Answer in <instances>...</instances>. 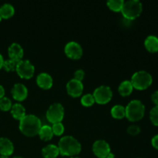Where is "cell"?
<instances>
[{
  "mask_svg": "<svg viewBox=\"0 0 158 158\" xmlns=\"http://www.w3.org/2000/svg\"><path fill=\"white\" fill-rule=\"evenodd\" d=\"M42 127L41 120L35 115H26L19 122V129L24 135L34 137L40 132Z\"/></svg>",
  "mask_w": 158,
  "mask_h": 158,
  "instance_id": "cell-1",
  "label": "cell"
},
{
  "mask_svg": "<svg viewBox=\"0 0 158 158\" xmlns=\"http://www.w3.org/2000/svg\"><path fill=\"white\" fill-rule=\"evenodd\" d=\"M60 154L63 156H76L81 151L80 142L71 136H66L60 139L58 144Z\"/></svg>",
  "mask_w": 158,
  "mask_h": 158,
  "instance_id": "cell-2",
  "label": "cell"
},
{
  "mask_svg": "<svg viewBox=\"0 0 158 158\" xmlns=\"http://www.w3.org/2000/svg\"><path fill=\"white\" fill-rule=\"evenodd\" d=\"M126 117L130 121H138L144 116L145 106L140 100H132L125 108Z\"/></svg>",
  "mask_w": 158,
  "mask_h": 158,
  "instance_id": "cell-3",
  "label": "cell"
},
{
  "mask_svg": "<svg viewBox=\"0 0 158 158\" xmlns=\"http://www.w3.org/2000/svg\"><path fill=\"white\" fill-rule=\"evenodd\" d=\"M143 6L142 3L138 0H130L123 3L121 9L124 19L128 20H134L137 19L142 12Z\"/></svg>",
  "mask_w": 158,
  "mask_h": 158,
  "instance_id": "cell-4",
  "label": "cell"
},
{
  "mask_svg": "<svg viewBox=\"0 0 158 158\" xmlns=\"http://www.w3.org/2000/svg\"><path fill=\"white\" fill-rule=\"evenodd\" d=\"M152 77L149 73L146 71H138L132 76L131 82L133 85V87L140 90H143L149 87L152 83Z\"/></svg>",
  "mask_w": 158,
  "mask_h": 158,
  "instance_id": "cell-5",
  "label": "cell"
},
{
  "mask_svg": "<svg viewBox=\"0 0 158 158\" xmlns=\"http://www.w3.org/2000/svg\"><path fill=\"white\" fill-rule=\"evenodd\" d=\"M64 117V108L62 104L55 103L51 105L46 112V118L51 123H61Z\"/></svg>",
  "mask_w": 158,
  "mask_h": 158,
  "instance_id": "cell-6",
  "label": "cell"
},
{
  "mask_svg": "<svg viewBox=\"0 0 158 158\" xmlns=\"http://www.w3.org/2000/svg\"><path fill=\"white\" fill-rule=\"evenodd\" d=\"M95 102L99 104L107 103L113 97V92L109 86H100L94 90V94Z\"/></svg>",
  "mask_w": 158,
  "mask_h": 158,
  "instance_id": "cell-7",
  "label": "cell"
},
{
  "mask_svg": "<svg viewBox=\"0 0 158 158\" xmlns=\"http://www.w3.org/2000/svg\"><path fill=\"white\" fill-rule=\"evenodd\" d=\"M17 73L23 79H30L35 71L34 66L29 60H20L15 68Z\"/></svg>",
  "mask_w": 158,
  "mask_h": 158,
  "instance_id": "cell-8",
  "label": "cell"
},
{
  "mask_svg": "<svg viewBox=\"0 0 158 158\" xmlns=\"http://www.w3.org/2000/svg\"><path fill=\"white\" fill-rule=\"evenodd\" d=\"M93 151L94 154L99 158H106L110 153V148L107 142L103 140H99L94 142L93 145Z\"/></svg>",
  "mask_w": 158,
  "mask_h": 158,
  "instance_id": "cell-9",
  "label": "cell"
},
{
  "mask_svg": "<svg viewBox=\"0 0 158 158\" xmlns=\"http://www.w3.org/2000/svg\"><path fill=\"white\" fill-rule=\"evenodd\" d=\"M65 53L69 58L73 60H78L83 55V49L81 46L76 42H69L65 46Z\"/></svg>",
  "mask_w": 158,
  "mask_h": 158,
  "instance_id": "cell-10",
  "label": "cell"
},
{
  "mask_svg": "<svg viewBox=\"0 0 158 158\" xmlns=\"http://www.w3.org/2000/svg\"><path fill=\"white\" fill-rule=\"evenodd\" d=\"M66 89L67 92L71 97H78L82 94L83 90V85L82 82L73 79L69 80L66 84Z\"/></svg>",
  "mask_w": 158,
  "mask_h": 158,
  "instance_id": "cell-11",
  "label": "cell"
},
{
  "mask_svg": "<svg viewBox=\"0 0 158 158\" xmlns=\"http://www.w3.org/2000/svg\"><path fill=\"white\" fill-rule=\"evenodd\" d=\"M11 93H12V97L18 101L24 100L28 95L27 88L22 83H15L12 87Z\"/></svg>",
  "mask_w": 158,
  "mask_h": 158,
  "instance_id": "cell-12",
  "label": "cell"
},
{
  "mask_svg": "<svg viewBox=\"0 0 158 158\" xmlns=\"http://www.w3.org/2000/svg\"><path fill=\"white\" fill-rule=\"evenodd\" d=\"M9 58L11 60H13L15 61L19 62L22 60L23 56V49L19 44L16 43H14L11 45L8 49Z\"/></svg>",
  "mask_w": 158,
  "mask_h": 158,
  "instance_id": "cell-13",
  "label": "cell"
},
{
  "mask_svg": "<svg viewBox=\"0 0 158 158\" xmlns=\"http://www.w3.org/2000/svg\"><path fill=\"white\" fill-rule=\"evenodd\" d=\"M36 82L40 88L48 89L52 86V78L49 74L46 73H42L37 76Z\"/></svg>",
  "mask_w": 158,
  "mask_h": 158,
  "instance_id": "cell-14",
  "label": "cell"
},
{
  "mask_svg": "<svg viewBox=\"0 0 158 158\" xmlns=\"http://www.w3.org/2000/svg\"><path fill=\"white\" fill-rule=\"evenodd\" d=\"M14 147L10 140L6 137L0 138V154L1 155L8 156L13 153Z\"/></svg>",
  "mask_w": 158,
  "mask_h": 158,
  "instance_id": "cell-15",
  "label": "cell"
},
{
  "mask_svg": "<svg viewBox=\"0 0 158 158\" xmlns=\"http://www.w3.org/2000/svg\"><path fill=\"white\" fill-rule=\"evenodd\" d=\"M42 154L45 158H56L60 154V151L56 145L49 144L43 148Z\"/></svg>",
  "mask_w": 158,
  "mask_h": 158,
  "instance_id": "cell-16",
  "label": "cell"
},
{
  "mask_svg": "<svg viewBox=\"0 0 158 158\" xmlns=\"http://www.w3.org/2000/svg\"><path fill=\"white\" fill-rule=\"evenodd\" d=\"M11 114L14 118L20 121L26 116V109L20 103H15L11 108Z\"/></svg>",
  "mask_w": 158,
  "mask_h": 158,
  "instance_id": "cell-17",
  "label": "cell"
},
{
  "mask_svg": "<svg viewBox=\"0 0 158 158\" xmlns=\"http://www.w3.org/2000/svg\"><path fill=\"white\" fill-rule=\"evenodd\" d=\"M144 46L146 49L151 52H156L158 51V38L155 35H149L145 40Z\"/></svg>",
  "mask_w": 158,
  "mask_h": 158,
  "instance_id": "cell-18",
  "label": "cell"
},
{
  "mask_svg": "<svg viewBox=\"0 0 158 158\" xmlns=\"http://www.w3.org/2000/svg\"><path fill=\"white\" fill-rule=\"evenodd\" d=\"M39 136H40V139L43 140H50L52 138V136H53V133H52V127L48 125H44V126H42L40 130V132H39Z\"/></svg>",
  "mask_w": 158,
  "mask_h": 158,
  "instance_id": "cell-19",
  "label": "cell"
},
{
  "mask_svg": "<svg viewBox=\"0 0 158 158\" xmlns=\"http://www.w3.org/2000/svg\"><path fill=\"white\" fill-rule=\"evenodd\" d=\"M133 88L134 87H133L131 82L128 81V80H125V81L122 82L120 84L118 91L120 95L123 96V97H127V96H129L132 93Z\"/></svg>",
  "mask_w": 158,
  "mask_h": 158,
  "instance_id": "cell-20",
  "label": "cell"
},
{
  "mask_svg": "<svg viewBox=\"0 0 158 158\" xmlns=\"http://www.w3.org/2000/svg\"><path fill=\"white\" fill-rule=\"evenodd\" d=\"M15 12L14 7L11 4L6 3L0 7V16L2 19H9L12 16Z\"/></svg>",
  "mask_w": 158,
  "mask_h": 158,
  "instance_id": "cell-21",
  "label": "cell"
},
{
  "mask_svg": "<svg viewBox=\"0 0 158 158\" xmlns=\"http://www.w3.org/2000/svg\"><path fill=\"white\" fill-rule=\"evenodd\" d=\"M111 115L115 119H123L126 117L125 107L121 105H116L111 109Z\"/></svg>",
  "mask_w": 158,
  "mask_h": 158,
  "instance_id": "cell-22",
  "label": "cell"
},
{
  "mask_svg": "<svg viewBox=\"0 0 158 158\" xmlns=\"http://www.w3.org/2000/svg\"><path fill=\"white\" fill-rule=\"evenodd\" d=\"M123 3L124 2L123 0H110L106 2V4L111 10L114 12H119V11H121Z\"/></svg>",
  "mask_w": 158,
  "mask_h": 158,
  "instance_id": "cell-23",
  "label": "cell"
},
{
  "mask_svg": "<svg viewBox=\"0 0 158 158\" xmlns=\"http://www.w3.org/2000/svg\"><path fill=\"white\" fill-rule=\"evenodd\" d=\"M12 101L8 97H3L0 99V109L3 111H8L12 108Z\"/></svg>",
  "mask_w": 158,
  "mask_h": 158,
  "instance_id": "cell-24",
  "label": "cell"
},
{
  "mask_svg": "<svg viewBox=\"0 0 158 158\" xmlns=\"http://www.w3.org/2000/svg\"><path fill=\"white\" fill-rule=\"evenodd\" d=\"M94 103H95V100L93 94H86L81 99V103L84 106H91L94 105Z\"/></svg>",
  "mask_w": 158,
  "mask_h": 158,
  "instance_id": "cell-25",
  "label": "cell"
},
{
  "mask_svg": "<svg viewBox=\"0 0 158 158\" xmlns=\"http://www.w3.org/2000/svg\"><path fill=\"white\" fill-rule=\"evenodd\" d=\"M18 63L19 62L9 59V60L4 61L2 67H4V69H6V71H8V72H9V71H14L15 70V68H16L17 63Z\"/></svg>",
  "mask_w": 158,
  "mask_h": 158,
  "instance_id": "cell-26",
  "label": "cell"
},
{
  "mask_svg": "<svg viewBox=\"0 0 158 158\" xmlns=\"http://www.w3.org/2000/svg\"><path fill=\"white\" fill-rule=\"evenodd\" d=\"M52 131L53 134L56 136H60L64 132V127L61 123H54L52 127Z\"/></svg>",
  "mask_w": 158,
  "mask_h": 158,
  "instance_id": "cell-27",
  "label": "cell"
},
{
  "mask_svg": "<svg viewBox=\"0 0 158 158\" xmlns=\"http://www.w3.org/2000/svg\"><path fill=\"white\" fill-rule=\"evenodd\" d=\"M150 118L155 126H158V106H154L150 112Z\"/></svg>",
  "mask_w": 158,
  "mask_h": 158,
  "instance_id": "cell-28",
  "label": "cell"
},
{
  "mask_svg": "<svg viewBox=\"0 0 158 158\" xmlns=\"http://www.w3.org/2000/svg\"><path fill=\"white\" fill-rule=\"evenodd\" d=\"M128 134L132 136H136L140 132V128L137 125H131L127 128Z\"/></svg>",
  "mask_w": 158,
  "mask_h": 158,
  "instance_id": "cell-29",
  "label": "cell"
},
{
  "mask_svg": "<svg viewBox=\"0 0 158 158\" xmlns=\"http://www.w3.org/2000/svg\"><path fill=\"white\" fill-rule=\"evenodd\" d=\"M84 75L85 73L83 69H77L75 73H74V79L81 82L84 78Z\"/></svg>",
  "mask_w": 158,
  "mask_h": 158,
  "instance_id": "cell-30",
  "label": "cell"
},
{
  "mask_svg": "<svg viewBox=\"0 0 158 158\" xmlns=\"http://www.w3.org/2000/svg\"><path fill=\"white\" fill-rule=\"evenodd\" d=\"M152 101L156 104V106H158V91H155L151 96Z\"/></svg>",
  "mask_w": 158,
  "mask_h": 158,
  "instance_id": "cell-31",
  "label": "cell"
},
{
  "mask_svg": "<svg viewBox=\"0 0 158 158\" xmlns=\"http://www.w3.org/2000/svg\"><path fill=\"white\" fill-rule=\"evenodd\" d=\"M151 143H152L153 147H154V148H156V149L158 150V135L154 136V137H153Z\"/></svg>",
  "mask_w": 158,
  "mask_h": 158,
  "instance_id": "cell-32",
  "label": "cell"
},
{
  "mask_svg": "<svg viewBox=\"0 0 158 158\" xmlns=\"http://www.w3.org/2000/svg\"><path fill=\"white\" fill-rule=\"evenodd\" d=\"M4 94H5V89L3 88V86L0 84V99L4 97Z\"/></svg>",
  "mask_w": 158,
  "mask_h": 158,
  "instance_id": "cell-33",
  "label": "cell"
},
{
  "mask_svg": "<svg viewBox=\"0 0 158 158\" xmlns=\"http://www.w3.org/2000/svg\"><path fill=\"white\" fill-rule=\"evenodd\" d=\"M3 63H4V60H3L2 56L0 54V69L3 66Z\"/></svg>",
  "mask_w": 158,
  "mask_h": 158,
  "instance_id": "cell-34",
  "label": "cell"
},
{
  "mask_svg": "<svg viewBox=\"0 0 158 158\" xmlns=\"http://www.w3.org/2000/svg\"><path fill=\"white\" fill-rule=\"evenodd\" d=\"M106 158H114V154H112V153H110L109 154L107 155V157H106Z\"/></svg>",
  "mask_w": 158,
  "mask_h": 158,
  "instance_id": "cell-35",
  "label": "cell"
},
{
  "mask_svg": "<svg viewBox=\"0 0 158 158\" xmlns=\"http://www.w3.org/2000/svg\"><path fill=\"white\" fill-rule=\"evenodd\" d=\"M0 158H9L8 156H4V155H1L0 156Z\"/></svg>",
  "mask_w": 158,
  "mask_h": 158,
  "instance_id": "cell-36",
  "label": "cell"
},
{
  "mask_svg": "<svg viewBox=\"0 0 158 158\" xmlns=\"http://www.w3.org/2000/svg\"><path fill=\"white\" fill-rule=\"evenodd\" d=\"M13 158H22V157H13Z\"/></svg>",
  "mask_w": 158,
  "mask_h": 158,
  "instance_id": "cell-37",
  "label": "cell"
},
{
  "mask_svg": "<svg viewBox=\"0 0 158 158\" xmlns=\"http://www.w3.org/2000/svg\"><path fill=\"white\" fill-rule=\"evenodd\" d=\"M71 158H80V157H71Z\"/></svg>",
  "mask_w": 158,
  "mask_h": 158,
  "instance_id": "cell-38",
  "label": "cell"
},
{
  "mask_svg": "<svg viewBox=\"0 0 158 158\" xmlns=\"http://www.w3.org/2000/svg\"><path fill=\"white\" fill-rule=\"evenodd\" d=\"M1 19H2V18H1V16H0V21H1Z\"/></svg>",
  "mask_w": 158,
  "mask_h": 158,
  "instance_id": "cell-39",
  "label": "cell"
}]
</instances>
